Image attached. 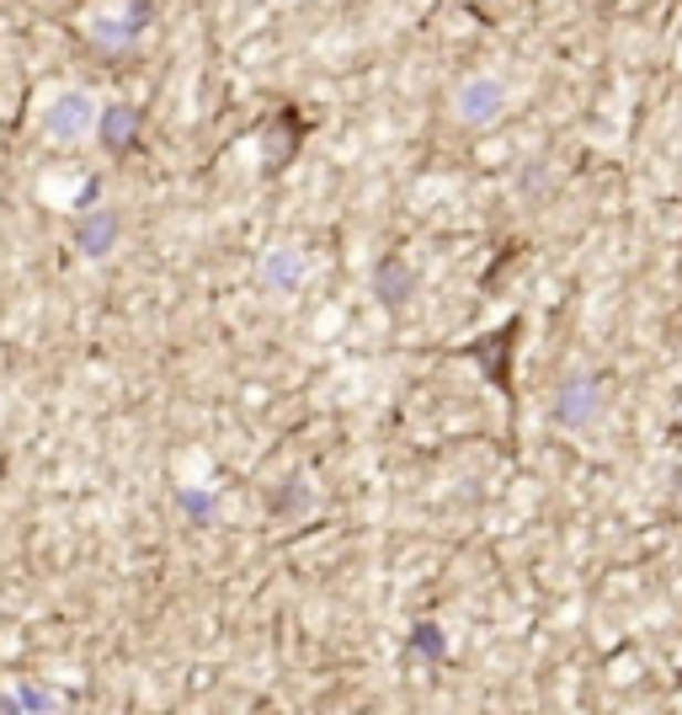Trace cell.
Segmentation results:
<instances>
[{
  "label": "cell",
  "instance_id": "obj_1",
  "mask_svg": "<svg viewBox=\"0 0 682 715\" xmlns=\"http://www.w3.org/2000/svg\"><path fill=\"white\" fill-rule=\"evenodd\" d=\"M149 17H155V6H149V0L107 6V11H96V17L86 22V38L102 49V54H123V49H134V43H139V32L149 28Z\"/></svg>",
  "mask_w": 682,
  "mask_h": 715
},
{
  "label": "cell",
  "instance_id": "obj_2",
  "mask_svg": "<svg viewBox=\"0 0 682 715\" xmlns=\"http://www.w3.org/2000/svg\"><path fill=\"white\" fill-rule=\"evenodd\" d=\"M602 406H608V390L597 374H576V380H565L560 385V401H555V422L560 427H597L602 422Z\"/></svg>",
  "mask_w": 682,
  "mask_h": 715
},
{
  "label": "cell",
  "instance_id": "obj_3",
  "mask_svg": "<svg viewBox=\"0 0 682 715\" xmlns=\"http://www.w3.org/2000/svg\"><path fill=\"white\" fill-rule=\"evenodd\" d=\"M96 118H102V107L91 102V91H60V96H54V107L43 113V134L70 145V139L96 134Z\"/></svg>",
  "mask_w": 682,
  "mask_h": 715
},
{
  "label": "cell",
  "instance_id": "obj_4",
  "mask_svg": "<svg viewBox=\"0 0 682 715\" xmlns=\"http://www.w3.org/2000/svg\"><path fill=\"white\" fill-rule=\"evenodd\" d=\"M506 113V86L496 75H470L464 86L453 91V118L470 123V128H485L491 118Z\"/></svg>",
  "mask_w": 682,
  "mask_h": 715
},
{
  "label": "cell",
  "instance_id": "obj_5",
  "mask_svg": "<svg viewBox=\"0 0 682 715\" xmlns=\"http://www.w3.org/2000/svg\"><path fill=\"white\" fill-rule=\"evenodd\" d=\"M139 128H145V113L128 107V102H107L102 118H96V139L107 155H134L139 149Z\"/></svg>",
  "mask_w": 682,
  "mask_h": 715
},
{
  "label": "cell",
  "instance_id": "obj_6",
  "mask_svg": "<svg viewBox=\"0 0 682 715\" xmlns=\"http://www.w3.org/2000/svg\"><path fill=\"white\" fill-rule=\"evenodd\" d=\"M304 251L298 246H272L267 257H262V283H267L272 294H298V283H304Z\"/></svg>",
  "mask_w": 682,
  "mask_h": 715
},
{
  "label": "cell",
  "instance_id": "obj_7",
  "mask_svg": "<svg viewBox=\"0 0 682 715\" xmlns=\"http://www.w3.org/2000/svg\"><path fill=\"white\" fill-rule=\"evenodd\" d=\"M118 214L113 209H91L75 219V246H81V257H107L113 246H118Z\"/></svg>",
  "mask_w": 682,
  "mask_h": 715
},
{
  "label": "cell",
  "instance_id": "obj_8",
  "mask_svg": "<svg viewBox=\"0 0 682 715\" xmlns=\"http://www.w3.org/2000/svg\"><path fill=\"white\" fill-rule=\"evenodd\" d=\"M416 289V272L400 262V257H385L379 268H374V294H379V304H389V310H400L406 299H411Z\"/></svg>",
  "mask_w": 682,
  "mask_h": 715
},
{
  "label": "cell",
  "instance_id": "obj_9",
  "mask_svg": "<svg viewBox=\"0 0 682 715\" xmlns=\"http://www.w3.org/2000/svg\"><path fill=\"white\" fill-rule=\"evenodd\" d=\"M0 711H17V715H54L64 711L60 694H49L43 684H11L0 694Z\"/></svg>",
  "mask_w": 682,
  "mask_h": 715
},
{
  "label": "cell",
  "instance_id": "obj_10",
  "mask_svg": "<svg viewBox=\"0 0 682 715\" xmlns=\"http://www.w3.org/2000/svg\"><path fill=\"white\" fill-rule=\"evenodd\" d=\"M411 652L421 656V662H443L448 656V635L438 620H416L411 625Z\"/></svg>",
  "mask_w": 682,
  "mask_h": 715
},
{
  "label": "cell",
  "instance_id": "obj_11",
  "mask_svg": "<svg viewBox=\"0 0 682 715\" xmlns=\"http://www.w3.org/2000/svg\"><path fill=\"white\" fill-rule=\"evenodd\" d=\"M294 145H298V118L283 113V118L267 128V166H283V160L294 155Z\"/></svg>",
  "mask_w": 682,
  "mask_h": 715
},
{
  "label": "cell",
  "instance_id": "obj_12",
  "mask_svg": "<svg viewBox=\"0 0 682 715\" xmlns=\"http://www.w3.org/2000/svg\"><path fill=\"white\" fill-rule=\"evenodd\" d=\"M177 507L192 524H213V518H219V497L203 491V486H177Z\"/></svg>",
  "mask_w": 682,
  "mask_h": 715
},
{
  "label": "cell",
  "instance_id": "obj_13",
  "mask_svg": "<svg viewBox=\"0 0 682 715\" xmlns=\"http://www.w3.org/2000/svg\"><path fill=\"white\" fill-rule=\"evenodd\" d=\"M309 507V486L304 480H288L283 491H272V518H298Z\"/></svg>",
  "mask_w": 682,
  "mask_h": 715
}]
</instances>
